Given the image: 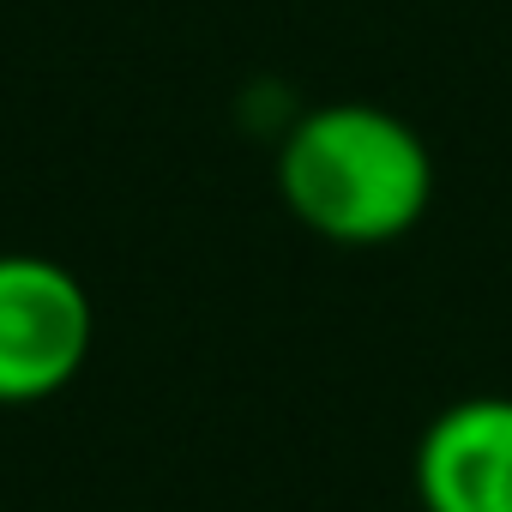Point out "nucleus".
<instances>
[{
  "mask_svg": "<svg viewBox=\"0 0 512 512\" xmlns=\"http://www.w3.org/2000/svg\"><path fill=\"white\" fill-rule=\"evenodd\" d=\"M422 512H512V392L446 404L410 458Z\"/></svg>",
  "mask_w": 512,
  "mask_h": 512,
  "instance_id": "nucleus-3",
  "label": "nucleus"
},
{
  "mask_svg": "<svg viewBox=\"0 0 512 512\" xmlns=\"http://www.w3.org/2000/svg\"><path fill=\"white\" fill-rule=\"evenodd\" d=\"M278 193L332 247H386L434 205V151L386 103L338 97L278 139Z\"/></svg>",
  "mask_w": 512,
  "mask_h": 512,
  "instance_id": "nucleus-1",
  "label": "nucleus"
},
{
  "mask_svg": "<svg viewBox=\"0 0 512 512\" xmlns=\"http://www.w3.org/2000/svg\"><path fill=\"white\" fill-rule=\"evenodd\" d=\"M97 344V308L73 266L31 247L0 253V410L67 392Z\"/></svg>",
  "mask_w": 512,
  "mask_h": 512,
  "instance_id": "nucleus-2",
  "label": "nucleus"
}]
</instances>
